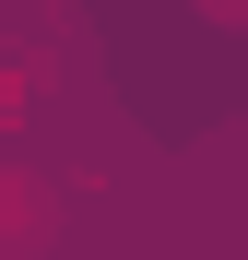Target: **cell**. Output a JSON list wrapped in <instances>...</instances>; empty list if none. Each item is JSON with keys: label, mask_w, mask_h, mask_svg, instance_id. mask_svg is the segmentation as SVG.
Returning a JSON list of instances; mask_svg holds the SVG:
<instances>
[{"label": "cell", "mask_w": 248, "mask_h": 260, "mask_svg": "<svg viewBox=\"0 0 248 260\" xmlns=\"http://www.w3.org/2000/svg\"><path fill=\"white\" fill-rule=\"evenodd\" d=\"M201 12H225V24H248V0H201Z\"/></svg>", "instance_id": "6da1fadb"}]
</instances>
